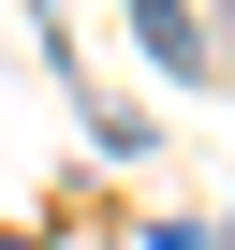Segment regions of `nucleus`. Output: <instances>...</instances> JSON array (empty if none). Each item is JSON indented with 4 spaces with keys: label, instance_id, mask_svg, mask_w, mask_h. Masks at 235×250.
<instances>
[{
    "label": "nucleus",
    "instance_id": "obj_1",
    "mask_svg": "<svg viewBox=\"0 0 235 250\" xmlns=\"http://www.w3.org/2000/svg\"><path fill=\"white\" fill-rule=\"evenodd\" d=\"M133 30H147L162 59H191V0H133Z\"/></svg>",
    "mask_w": 235,
    "mask_h": 250
}]
</instances>
